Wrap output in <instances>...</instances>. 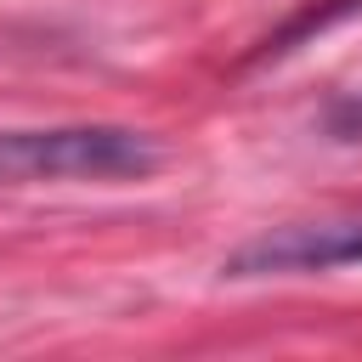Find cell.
<instances>
[{
  "mask_svg": "<svg viewBox=\"0 0 362 362\" xmlns=\"http://www.w3.org/2000/svg\"><path fill=\"white\" fill-rule=\"evenodd\" d=\"M158 164V141L130 124L0 130V192L34 181H124Z\"/></svg>",
  "mask_w": 362,
  "mask_h": 362,
  "instance_id": "1",
  "label": "cell"
},
{
  "mask_svg": "<svg viewBox=\"0 0 362 362\" xmlns=\"http://www.w3.org/2000/svg\"><path fill=\"white\" fill-rule=\"evenodd\" d=\"M362 260V209L322 215V221H283L238 243L221 272L226 277H300V272H334Z\"/></svg>",
  "mask_w": 362,
  "mask_h": 362,
  "instance_id": "2",
  "label": "cell"
},
{
  "mask_svg": "<svg viewBox=\"0 0 362 362\" xmlns=\"http://www.w3.org/2000/svg\"><path fill=\"white\" fill-rule=\"evenodd\" d=\"M351 17H362V0H305V6H294V11L255 45V62H260V57H283V51H294V45H305V40L351 23Z\"/></svg>",
  "mask_w": 362,
  "mask_h": 362,
  "instance_id": "3",
  "label": "cell"
},
{
  "mask_svg": "<svg viewBox=\"0 0 362 362\" xmlns=\"http://www.w3.org/2000/svg\"><path fill=\"white\" fill-rule=\"evenodd\" d=\"M322 130H328L334 141H362V85H356V90H345V96L328 107Z\"/></svg>",
  "mask_w": 362,
  "mask_h": 362,
  "instance_id": "4",
  "label": "cell"
}]
</instances>
